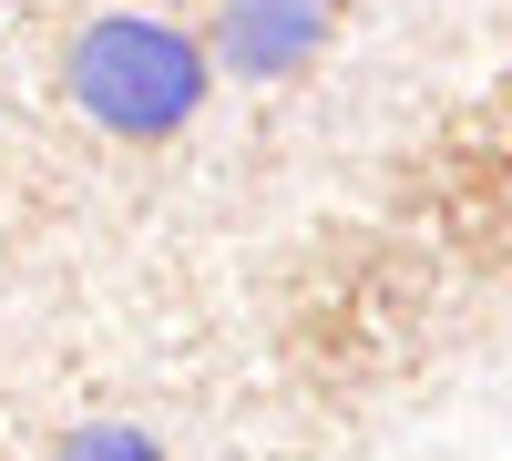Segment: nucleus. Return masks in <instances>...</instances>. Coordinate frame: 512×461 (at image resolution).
<instances>
[{
  "mask_svg": "<svg viewBox=\"0 0 512 461\" xmlns=\"http://www.w3.org/2000/svg\"><path fill=\"white\" fill-rule=\"evenodd\" d=\"M216 93V52L164 11H93L62 41V103L113 144H175Z\"/></svg>",
  "mask_w": 512,
  "mask_h": 461,
  "instance_id": "1",
  "label": "nucleus"
},
{
  "mask_svg": "<svg viewBox=\"0 0 512 461\" xmlns=\"http://www.w3.org/2000/svg\"><path fill=\"white\" fill-rule=\"evenodd\" d=\"M318 31L328 11L318 0H226V72H287V62H308L318 52Z\"/></svg>",
  "mask_w": 512,
  "mask_h": 461,
  "instance_id": "2",
  "label": "nucleus"
},
{
  "mask_svg": "<svg viewBox=\"0 0 512 461\" xmlns=\"http://www.w3.org/2000/svg\"><path fill=\"white\" fill-rule=\"evenodd\" d=\"M41 461H175L154 431H134V421H82V431H62Z\"/></svg>",
  "mask_w": 512,
  "mask_h": 461,
  "instance_id": "3",
  "label": "nucleus"
}]
</instances>
